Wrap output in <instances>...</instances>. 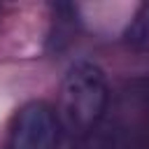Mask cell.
Segmentation results:
<instances>
[{"label":"cell","mask_w":149,"mask_h":149,"mask_svg":"<svg viewBox=\"0 0 149 149\" xmlns=\"http://www.w3.org/2000/svg\"><path fill=\"white\" fill-rule=\"evenodd\" d=\"M107 79L102 70L88 61L74 63L61 84L58 98V123L72 133L81 135L91 130L107 109Z\"/></svg>","instance_id":"1"},{"label":"cell","mask_w":149,"mask_h":149,"mask_svg":"<svg viewBox=\"0 0 149 149\" xmlns=\"http://www.w3.org/2000/svg\"><path fill=\"white\" fill-rule=\"evenodd\" d=\"M61 123L54 109L42 102H28L14 116L9 130V149H56Z\"/></svg>","instance_id":"2"}]
</instances>
